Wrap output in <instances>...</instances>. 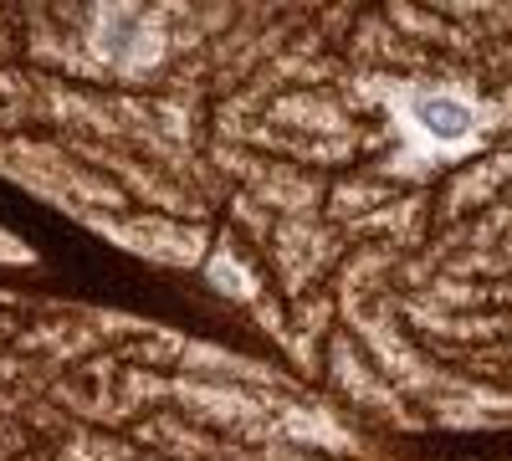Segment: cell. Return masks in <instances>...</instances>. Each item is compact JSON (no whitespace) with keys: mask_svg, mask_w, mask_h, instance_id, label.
I'll return each instance as SVG.
<instances>
[{"mask_svg":"<svg viewBox=\"0 0 512 461\" xmlns=\"http://www.w3.org/2000/svg\"><path fill=\"white\" fill-rule=\"evenodd\" d=\"M410 118H415V129L431 144H461L466 134L477 129V108L466 98H451V93H420Z\"/></svg>","mask_w":512,"mask_h":461,"instance_id":"obj_1","label":"cell"}]
</instances>
